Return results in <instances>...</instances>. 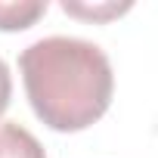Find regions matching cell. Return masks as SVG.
I'll list each match as a JSON object with an SVG mask.
<instances>
[{
  "label": "cell",
  "mask_w": 158,
  "mask_h": 158,
  "mask_svg": "<svg viewBox=\"0 0 158 158\" xmlns=\"http://www.w3.org/2000/svg\"><path fill=\"white\" fill-rule=\"evenodd\" d=\"M34 115L59 133L96 124L112 102L115 74L102 47L81 37H40L19 56Z\"/></svg>",
  "instance_id": "6da1fadb"
},
{
  "label": "cell",
  "mask_w": 158,
  "mask_h": 158,
  "mask_svg": "<svg viewBox=\"0 0 158 158\" xmlns=\"http://www.w3.org/2000/svg\"><path fill=\"white\" fill-rule=\"evenodd\" d=\"M0 158H47V152L31 130H25L16 121H3L0 124Z\"/></svg>",
  "instance_id": "7a4b0ae2"
},
{
  "label": "cell",
  "mask_w": 158,
  "mask_h": 158,
  "mask_svg": "<svg viewBox=\"0 0 158 158\" xmlns=\"http://www.w3.org/2000/svg\"><path fill=\"white\" fill-rule=\"evenodd\" d=\"M47 13V0H6L0 3V31H25Z\"/></svg>",
  "instance_id": "3957f363"
},
{
  "label": "cell",
  "mask_w": 158,
  "mask_h": 158,
  "mask_svg": "<svg viewBox=\"0 0 158 158\" xmlns=\"http://www.w3.org/2000/svg\"><path fill=\"white\" fill-rule=\"evenodd\" d=\"M62 10L68 16H77V19H90V22H109V19H118L130 10V3H71L65 0Z\"/></svg>",
  "instance_id": "277c9868"
},
{
  "label": "cell",
  "mask_w": 158,
  "mask_h": 158,
  "mask_svg": "<svg viewBox=\"0 0 158 158\" xmlns=\"http://www.w3.org/2000/svg\"><path fill=\"white\" fill-rule=\"evenodd\" d=\"M10 96H13V77H10V65L0 59V115L6 112Z\"/></svg>",
  "instance_id": "5b68a950"
}]
</instances>
